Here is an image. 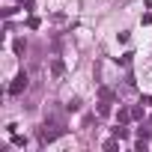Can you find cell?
<instances>
[{"label": "cell", "instance_id": "5b68a950", "mask_svg": "<svg viewBox=\"0 0 152 152\" xmlns=\"http://www.w3.org/2000/svg\"><path fill=\"white\" fill-rule=\"evenodd\" d=\"M116 119H119V122H125V119H131V110H119V113H116Z\"/></svg>", "mask_w": 152, "mask_h": 152}, {"label": "cell", "instance_id": "277c9868", "mask_svg": "<svg viewBox=\"0 0 152 152\" xmlns=\"http://www.w3.org/2000/svg\"><path fill=\"white\" fill-rule=\"evenodd\" d=\"M131 57H134V54H122V57H119V66H131Z\"/></svg>", "mask_w": 152, "mask_h": 152}, {"label": "cell", "instance_id": "7a4b0ae2", "mask_svg": "<svg viewBox=\"0 0 152 152\" xmlns=\"http://www.w3.org/2000/svg\"><path fill=\"white\" fill-rule=\"evenodd\" d=\"M27 84H30V78H27V72H21L18 78L12 81V87H9V96H21V93L27 90Z\"/></svg>", "mask_w": 152, "mask_h": 152}, {"label": "cell", "instance_id": "8992f818", "mask_svg": "<svg viewBox=\"0 0 152 152\" xmlns=\"http://www.w3.org/2000/svg\"><path fill=\"white\" fill-rule=\"evenodd\" d=\"M24 51H27V45H24V42L18 39V42H15V54H24Z\"/></svg>", "mask_w": 152, "mask_h": 152}, {"label": "cell", "instance_id": "6da1fadb", "mask_svg": "<svg viewBox=\"0 0 152 152\" xmlns=\"http://www.w3.org/2000/svg\"><path fill=\"white\" fill-rule=\"evenodd\" d=\"M60 134H66V128H63V125H57V122H51V125H48V122H45V125L39 128V143L45 146V143H51V140H57Z\"/></svg>", "mask_w": 152, "mask_h": 152}, {"label": "cell", "instance_id": "3957f363", "mask_svg": "<svg viewBox=\"0 0 152 152\" xmlns=\"http://www.w3.org/2000/svg\"><path fill=\"white\" fill-rule=\"evenodd\" d=\"M51 72H54V78H63V75H66V66H63L60 60H54V63H51Z\"/></svg>", "mask_w": 152, "mask_h": 152}, {"label": "cell", "instance_id": "52a82bcc", "mask_svg": "<svg viewBox=\"0 0 152 152\" xmlns=\"http://www.w3.org/2000/svg\"><path fill=\"white\" fill-rule=\"evenodd\" d=\"M143 107H152V96H143V102H140Z\"/></svg>", "mask_w": 152, "mask_h": 152}, {"label": "cell", "instance_id": "ba28073f", "mask_svg": "<svg viewBox=\"0 0 152 152\" xmlns=\"http://www.w3.org/2000/svg\"><path fill=\"white\" fill-rule=\"evenodd\" d=\"M122 3H128V0H122Z\"/></svg>", "mask_w": 152, "mask_h": 152}]
</instances>
